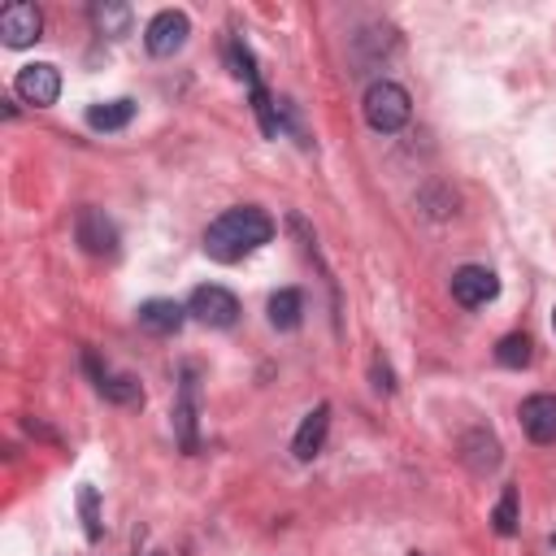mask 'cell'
<instances>
[{"instance_id":"obj_1","label":"cell","mask_w":556,"mask_h":556,"mask_svg":"<svg viewBox=\"0 0 556 556\" xmlns=\"http://www.w3.org/2000/svg\"><path fill=\"white\" fill-rule=\"evenodd\" d=\"M274 239V222L265 208L256 204H239V208H226L222 217L208 222L204 230V252L222 265H235L243 256H252L256 248H265Z\"/></svg>"},{"instance_id":"obj_2","label":"cell","mask_w":556,"mask_h":556,"mask_svg":"<svg viewBox=\"0 0 556 556\" xmlns=\"http://www.w3.org/2000/svg\"><path fill=\"white\" fill-rule=\"evenodd\" d=\"M361 109H365V122H369L378 135H395V130H404L408 117H413V100H408V91H404L400 83H391V78L369 83Z\"/></svg>"},{"instance_id":"obj_3","label":"cell","mask_w":556,"mask_h":556,"mask_svg":"<svg viewBox=\"0 0 556 556\" xmlns=\"http://www.w3.org/2000/svg\"><path fill=\"white\" fill-rule=\"evenodd\" d=\"M187 317H195L200 326H213V330H226L239 321V300L235 291L217 287V282H204L187 295Z\"/></svg>"},{"instance_id":"obj_4","label":"cell","mask_w":556,"mask_h":556,"mask_svg":"<svg viewBox=\"0 0 556 556\" xmlns=\"http://www.w3.org/2000/svg\"><path fill=\"white\" fill-rule=\"evenodd\" d=\"M187 35H191L187 13H182V9H161V13L143 26V48H148L152 56H174V52L187 43Z\"/></svg>"},{"instance_id":"obj_5","label":"cell","mask_w":556,"mask_h":556,"mask_svg":"<svg viewBox=\"0 0 556 556\" xmlns=\"http://www.w3.org/2000/svg\"><path fill=\"white\" fill-rule=\"evenodd\" d=\"M13 91H17L26 104L48 109V104H56V96H61V70H56V65H48V61H30V65H22V70H17Z\"/></svg>"},{"instance_id":"obj_6","label":"cell","mask_w":556,"mask_h":556,"mask_svg":"<svg viewBox=\"0 0 556 556\" xmlns=\"http://www.w3.org/2000/svg\"><path fill=\"white\" fill-rule=\"evenodd\" d=\"M74 239H78V248H83L87 256H117V226H113L100 208H91V204L78 208V217H74Z\"/></svg>"},{"instance_id":"obj_7","label":"cell","mask_w":556,"mask_h":556,"mask_svg":"<svg viewBox=\"0 0 556 556\" xmlns=\"http://www.w3.org/2000/svg\"><path fill=\"white\" fill-rule=\"evenodd\" d=\"M39 30H43L39 4H30V0L4 4V13H0V39H4V48H30L39 39Z\"/></svg>"},{"instance_id":"obj_8","label":"cell","mask_w":556,"mask_h":556,"mask_svg":"<svg viewBox=\"0 0 556 556\" xmlns=\"http://www.w3.org/2000/svg\"><path fill=\"white\" fill-rule=\"evenodd\" d=\"M500 295V278L486 269V265H460L452 274V300L460 308H482Z\"/></svg>"},{"instance_id":"obj_9","label":"cell","mask_w":556,"mask_h":556,"mask_svg":"<svg viewBox=\"0 0 556 556\" xmlns=\"http://www.w3.org/2000/svg\"><path fill=\"white\" fill-rule=\"evenodd\" d=\"M83 369L91 374V382H96V391H100L104 400L126 404V408L143 404V387H139L130 374H113L109 365H100V356H96V352H83Z\"/></svg>"},{"instance_id":"obj_10","label":"cell","mask_w":556,"mask_h":556,"mask_svg":"<svg viewBox=\"0 0 556 556\" xmlns=\"http://www.w3.org/2000/svg\"><path fill=\"white\" fill-rule=\"evenodd\" d=\"M460 460L469 465V473L486 478V473H495V469H500L504 447H500V439H495L491 430L473 426V430H465V434H460Z\"/></svg>"},{"instance_id":"obj_11","label":"cell","mask_w":556,"mask_h":556,"mask_svg":"<svg viewBox=\"0 0 556 556\" xmlns=\"http://www.w3.org/2000/svg\"><path fill=\"white\" fill-rule=\"evenodd\" d=\"M521 430L534 443H556V395L552 391H534L521 400Z\"/></svg>"},{"instance_id":"obj_12","label":"cell","mask_w":556,"mask_h":556,"mask_svg":"<svg viewBox=\"0 0 556 556\" xmlns=\"http://www.w3.org/2000/svg\"><path fill=\"white\" fill-rule=\"evenodd\" d=\"M326 434H330V404H317L313 413H304V421H300V430L291 439L295 460H313L326 447Z\"/></svg>"},{"instance_id":"obj_13","label":"cell","mask_w":556,"mask_h":556,"mask_svg":"<svg viewBox=\"0 0 556 556\" xmlns=\"http://www.w3.org/2000/svg\"><path fill=\"white\" fill-rule=\"evenodd\" d=\"M182 321H187V304H178V300H161L156 295V300L139 304V326L148 334H178Z\"/></svg>"},{"instance_id":"obj_14","label":"cell","mask_w":556,"mask_h":556,"mask_svg":"<svg viewBox=\"0 0 556 556\" xmlns=\"http://www.w3.org/2000/svg\"><path fill=\"white\" fill-rule=\"evenodd\" d=\"M174 434L182 443V452H195V369H182V387H178V404H174Z\"/></svg>"},{"instance_id":"obj_15","label":"cell","mask_w":556,"mask_h":556,"mask_svg":"<svg viewBox=\"0 0 556 556\" xmlns=\"http://www.w3.org/2000/svg\"><path fill=\"white\" fill-rule=\"evenodd\" d=\"M304 321V295L295 287H282L269 295V326L274 330H295Z\"/></svg>"},{"instance_id":"obj_16","label":"cell","mask_w":556,"mask_h":556,"mask_svg":"<svg viewBox=\"0 0 556 556\" xmlns=\"http://www.w3.org/2000/svg\"><path fill=\"white\" fill-rule=\"evenodd\" d=\"M130 117H135V100H104V104H91L87 109V126L91 130H122V126H130Z\"/></svg>"},{"instance_id":"obj_17","label":"cell","mask_w":556,"mask_h":556,"mask_svg":"<svg viewBox=\"0 0 556 556\" xmlns=\"http://www.w3.org/2000/svg\"><path fill=\"white\" fill-rule=\"evenodd\" d=\"M495 361H500L504 369H526V365L534 361V343H530V334H521V330L504 334V339L495 343Z\"/></svg>"},{"instance_id":"obj_18","label":"cell","mask_w":556,"mask_h":556,"mask_svg":"<svg viewBox=\"0 0 556 556\" xmlns=\"http://www.w3.org/2000/svg\"><path fill=\"white\" fill-rule=\"evenodd\" d=\"M491 521H495V534H517V486H504L500 491V500H495V508H491Z\"/></svg>"},{"instance_id":"obj_19","label":"cell","mask_w":556,"mask_h":556,"mask_svg":"<svg viewBox=\"0 0 556 556\" xmlns=\"http://www.w3.org/2000/svg\"><path fill=\"white\" fill-rule=\"evenodd\" d=\"M91 22H96L104 35H126L130 9H126V4H91Z\"/></svg>"},{"instance_id":"obj_20","label":"cell","mask_w":556,"mask_h":556,"mask_svg":"<svg viewBox=\"0 0 556 556\" xmlns=\"http://www.w3.org/2000/svg\"><path fill=\"white\" fill-rule=\"evenodd\" d=\"M78 508H83V521H87V539L96 543V539H100V513H96V486H83V491H78Z\"/></svg>"},{"instance_id":"obj_21","label":"cell","mask_w":556,"mask_h":556,"mask_svg":"<svg viewBox=\"0 0 556 556\" xmlns=\"http://www.w3.org/2000/svg\"><path fill=\"white\" fill-rule=\"evenodd\" d=\"M374 387H378V391H395L391 369H387V361H382V356H374Z\"/></svg>"},{"instance_id":"obj_22","label":"cell","mask_w":556,"mask_h":556,"mask_svg":"<svg viewBox=\"0 0 556 556\" xmlns=\"http://www.w3.org/2000/svg\"><path fill=\"white\" fill-rule=\"evenodd\" d=\"M552 330H556V313H552Z\"/></svg>"}]
</instances>
